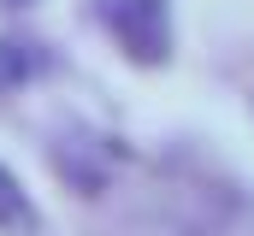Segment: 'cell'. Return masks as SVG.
<instances>
[{"mask_svg":"<svg viewBox=\"0 0 254 236\" xmlns=\"http://www.w3.org/2000/svg\"><path fill=\"white\" fill-rule=\"evenodd\" d=\"M107 24L125 42L136 65H160L166 59V0H107Z\"/></svg>","mask_w":254,"mask_h":236,"instance_id":"cell-1","label":"cell"},{"mask_svg":"<svg viewBox=\"0 0 254 236\" xmlns=\"http://www.w3.org/2000/svg\"><path fill=\"white\" fill-rule=\"evenodd\" d=\"M0 231H12V236H36L42 231V213H36L30 189L6 172V166H0Z\"/></svg>","mask_w":254,"mask_h":236,"instance_id":"cell-2","label":"cell"},{"mask_svg":"<svg viewBox=\"0 0 254 236\" xmlns=\"http://www.w3.org/2000/svg\"><path fill=\"white\" fill-rule=\"evenodd\" d=\"M36 71H42L36 42H24V36H0V95H6V89H24Z\"/></svg>","mask_w":254,"mask_h":236,"instance_id":"cell-3","label":"cell"},{"mask_svg":"<svg viewBox=\"0 0 254 236\" xmlns=\"http://www.w3.org/2000/svg\"><path fill=\"white\" fill-rule=\"evenodd\" d=\"M0 6H30V0H0Z\"/></svg>","mask_w":254,"mask_h":236,"instance_id":"cell-4","label":"cell"}]
</instances>
